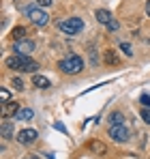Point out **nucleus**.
I'll return each mask as SVG.
<instances>
[{"label": "nucleus", "mask_w": 150, "mask_h": 159, "mask_svg": "<svg viewBox=\"0 0 150 159\" xmlns=\"http://www.w3.org/2000/svg\"><path fill=\"white\" fill-rule=\"evenodd\" d=\"M7 67L13 69V71H28V73H37L39 71V62L30 60V56H9L7 58Z\"/></svg>", "instance_id": "obj_1"}, {"label": "nucleus", "mask_w": 150, "mask_h": 159, "mask_svg": "<svg viewBox=\"0 0 150 159\" xmlns=\"http://www.w3.org/2000/svg\"><path fill=\"white\" fill-rule=\"evenodd\" d=\"M58 67H60V71H62V73H79V71L84 69V58L71 54V56L62 58V60L58 62Z\"/></svg>", "instance_id": "obj_2"}, {"label": "nucleus", "mask_w": 150, "mask_h": 159, "mask_svg": "<svg viewBox=\"0 0 150 159\" xmlns=\"http://www.w3.org/2000/svg\"><path fill=\"white\" fill-rule=\"evenodd\" d=\"M58 26H60L62 32H67V34H77L84 28V20L82 17H69V20H62Z\"/></svg>", "instance_id": "obj_3"}, {"label": "nucleus", "mask_w": 150, "mask_h": 159, "mask_svg": "<svg viewBox=\"0 0 150 159\" xmlns=\"http://www.w3.org/2000/svg\"><path fill=\"white\" fill-rule=\"evenodd\" d=\"M26 15L32 20V24H37V26H45L47 22H50V15L43 11V9H39V7H28L26 9Z\"/></svg>", "instance_id": "obj_4"}, {"label": "nucleus", "mask_w": 150, "mask_h": 159, "mask_svg": "<svg viewBox=\"0 0 150 159\" xmlns=\"http://www.w3.org/2000/svg\"><path fill=\"white\" fill-rule=\"evenodd\" d=\"M95 15H97V20H99L101 24L107 28V30H112V32H116V30H118V26H120V24L112 17V13H109L107 9H97V13H95Z\"/></svg>", "instance_id": "obj_5"}, {"label": "nucleus", "mask_w": 150, "mask_h": 159, "mask_svg": "<svg viewBox=\"0 0 150 159\" xmlns=\"http://www.w3.org/2000/svg\"><path fill=\"white\" fill-rule=\"evenodd\" d=\"M129 129H126L125 125H112L109 127V138L114 140V142H126L129 140Z\"/></svg>", "instance_id": "obj_6"}, {"label": "nucleus", "mask_w": 150, "mask_h": 159, "mask_svg": "<svg viewBox=\"0 0 150 159\" xmlns=\"http://www.w3.org/2000/svg\"><path fill=\"white\" fill-rule=\"evenodd\" d=\"M34 52V41L32 39H22V41H15V54L20 56H28V54Z\"/></svg>", "instance_id": "obj_7"}, {"label": "nucleus", "mask_w": 150, "mask_h": 159, "mask_svg": "<svg viewBox=\"0 0 150 159\" xmlns=\"http://www.w3.org/2000/svg\"><path fill=\"white\" fill-rule=\"evenodd\" d=\"M37 138H39L37 129H30V127H28V129H22V131L17 133V142H20V144H32Z\"/></svg>", "instance_id": "obj_8"}, {"label": "nucleus", "mask_w": 150, "mask_h": 159, "mask_svg": "<svg viewBox=\"0 0 150 159\" xmlns=\"http://www.w3.org/2000/svg\"><path fill=\"white\" fill-rule=\"evenodd\" d=\"M17 110H20V106H17L15 101L2 103V116H4V118H9V116H15V114H17Z\"/></svg>", "instance_id": "obj_9"}, {"label": "nucleus", "mask_w": 150, "mask_h": 159, "mask_svg": "<svg viewBox=\"0 0 150 159\" xmlns=\"http://www.w3.org/2000/svg\"><path fill=\"white\" fill-rule=\"evenodd\" d=\"M32 84L37 88H50V80L45 78V75H41V73H34L32 75Z\"/></svg>", "instance_id": "obj_10"}, {"label": "nucleus", "mask_w": 150, "mask_h": 159, "mask_svg": "<svg viewBox=\"0 0 150 159\" xmlns=\"http://www.w3.org/2000/svg\"><path fill=\"white\" fill-rule=\"evenodd\" d=\"M13 118H15V120H30V118H32V110H30V107H20Z\"/></svg>", "instance_id": "obj_11"}, {"label": "nucleus", "mask_w": 150, "mask_h": 159, "mask_svg": "<svg viewBox=\"0 0 150 159\" xmlns=\"http://www.w3.org/2000/svg\"><path fill=\"white\" fill-rule=\"evenodd\" d=\"M11 37L15 39V41H22V39H26V28L24 26H17L11 30Z\"/></svg>", "instance_id": "obj_12"}, {"label": "nucleus", "mask_w": 150, "mask_h": 159, "mask_svg": "<svg viewBox=\"0 0 150 159\" xmlns=\"http://www.w3.org/2000/svg\"><path fill=\"white\" fill-rule=\"evenodd\" d=\"M2 138H4V140H11V138H13V125H11V123H2Z\"/></svg>", "instance_id": "obj_13"}, {"label": "nucleus", "mask_w": 150, "mask_h": 159, "mask_svg": "<svg viewBox=\"0 0 150 159\" xmlns=\"http://www.w3.org/2000/svg\"><path fill=\"white\" fill-rule=\"evenodd\" d=\"M109 123H112V125H122V123H125L122 112H112V114H109Z\"/></svg>", "instance_id": "obj_14"}, {"label": "nucleus", "mask_w": 150, "mask_h": 159, "mask_svg": "<svg viewBox=\"0 0 150 159\" xmlns=\"http://www.w3.org/2000/svg\"><path fill=\"white\" fill-rule=\"evenodd\" d=\"M90 148H92L97 155H103V153H105V144H101L97 140H90Z\"/></svg>", "instance_id": "obj_15"}, {"label": "nucleus", "mask_w": 150, "mask_h": 159, "mask_svg": "<svg viewBox=\"0 0 150 159\" xmlns=\"http://www.w3.org/2000/svg\"><path fill=\"white\" fill-rule=\"evenodd\" d=\"M105 62H107V65H118V56H116V52L107 50V52H105Z\"/></svg>", "instance_id": "obj_16"}, {"label": "nucleus", "mask_w": 150, "mask_h": 159, "mask_svg": "<svg viewBox=\"0 0 150 159\" xmlns=\"http://www.w3.org/2000/svg\"><path fill=\"white\" fill-rule=\"evenodd\" d=\"M0 99H2V103H9V99H11V90H9V88H0Z\"/></svg>", "instance_id": "obj_17"}, {"label": "nucleus", "mask_w": 150, "mask_h": 159, "mask_svg": "<svg viewBox=\"0 0 150 159\" xmlns=\"http://www.w3.org/2000/svg\"><path fill=\"white\" fill-rule=\"evenodd\" d=\"M139 114H142L144 123H148V125H150V107H142V112H139Z\"/></svg>", "instance_id": "obj_18"}, {"label": "nucleus", "mask_w": 150, "mask_h": 159, "mask_svg": "<svg viewBox=\"0 0 150 159\" xmlns=\"http://www.w3.org/2000/svg\"><path fill=\"white\" fill-rule=\"evenodd\" d=\"M11 84H13V88H15V90H22V88H24L22 78H13V82H11Z\"/></svg>", "instance_id": "obj_19"}, {"label": "nucleus", "mask_w": 150, "mask_h": 159, "mask_svg": "<svg viewBox=\"0 0 150 159\" xmlns=\"http://www.w3.org/2000/svg\"><path fill=\"white\" fill-rule=\"evenodd\" d=\"M120 50H122L126 56H133V50H131V45H129V43H120Z\"/></svg>", "instance_id": "obj_20"}, {"label": "nucleus", "mask_w": 150, "mask_h": 159, "mask_svg": "<svg viewBox=\"0 0 150 159\" xmlns=\"http://www.w3.org/2000/svg\"><path fill=\"white\" fill-rule=\"evenodd\" d=\"M54 0H37V4H41V7H50Z\"/></svg>", "instance_id": "obj_21"}, {"label": "nucleus", "mask_w": 150, "mask_h": 159, "mask_svg": "<svg viewBox=\"0 0 150 159\" xmlns=\"http://www.w3.org/2000/svg\"><path fill=\"white\" fill-rule=\"evenodd\" d=\"M142 103L144 106H150V95H142Z\"/></svg>", "instance_id": "obj_22"}, {"label": "nucleus", "mask_w": 150, "mask_h": 159, "mask_svg": "<svg viewBox=\"0 0 150 159\" xmlns=\"http://www.w3.org/2000/svg\"><path fill=\"white\" fill-rule=\"evenodd\" d=\"M146 13H148V17H150V0L146 2Z\"/></svg>", "instance_id": "obj_23"}, {"label": "nucleus", "mask_w": 150, "mask_h": 159, "mask_svg": "<svg viewBox=\"0 0 150 159\" xmlns=\"http://www.w3.org/2000/svg\"><path fill=\"white\" fill-rule=\"evenodd\" d=\"M30 159H39V157H37V155H30Z\"/></svg>", "instance_id": "obj_24"}, {"label": "nucleus", "mask_w": 150, "mask_h": 159, "mask_svg": "<svg viewBox=\"0 0 150 159\" xmlns=\"http://www.w3.org/2000/svg\"><path fill=\"white\" fill-rule=\"evenodd\" d=\"M24 159H30V155H28V157H24Z\"/></svg>", "instance_id": "obj_25"}]
</instances>
